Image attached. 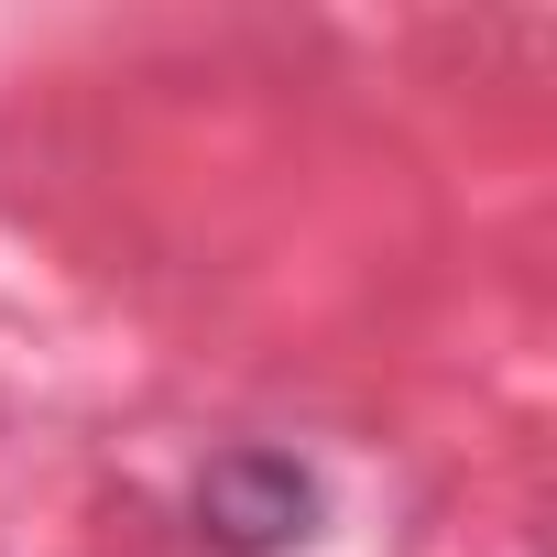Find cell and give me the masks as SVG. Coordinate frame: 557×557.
Here are the masks:
<instances>
[{"label":"cell","instance_id":"cell-1","mask_svg":"<svg viewBox=\"0 0 557 557\" xmlns=\"http://www.w3.org/2000/svg\"><path fill=\"white\" fill-rule=\"evenodd\" d=\"M307 513H318V481H307L296 459H273V448H240V459H219V470L197 481V524H208L219 546H240V557L296 546Z\"/></svg>","mask_w":557,"mask_h":557}]
</instances>
